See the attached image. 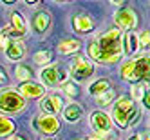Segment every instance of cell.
<instances>
[{
  "label": "cell",
  "instance_id": "28",
  "mask_svg": "<svg viewBox=\"0 0 150 140\" xmlns=\"http://www.w3.org/2000/svg\"><path fill=\"white\" fill-rule=\"evenodd\" d=\"M7 82V75H6V71L0 67V84H6Z\"/></svg>",
  "mask_w": 150,
  "mask_h": 140
},
{
  "label": "cell",
  "instance_id": "30",
  "mask_svg": "<svg viewBox=\"0 0 150 140\" xmlns=\"http://www.w3.org/2000/svg\"><path fill=\"white\" fill-rule=\"evenodd\" d=\"M11 140H25V138H24V136H20V135H13Z\"/></svg>",
  "mask_w": 150,
  "mask_h": 140
},
{
  "label": "cell",
  "instance_id": "32",
  "mask_svg": "<svg viewBox=\"0 0 150 140\" xmlns=\"http://www.w3.org/2000/svg\"><path fill=\"white\" fill-rule=\"evenodd\" d=\"M76 140H101L100 136H94V138H76Z\"/></svg>",
  "mask_w": 150,
  "mask_h": 140
},
{
  "label": "cell",
  "instance_id": "31",
  "mask_svg": "<svg viewBox=\"0 0 150 140\" xmlns=\"http://www.w3.org/2000/svg\"><path fill=\"white\" fill-rule=\"evenodd\" d=\"M25 4H27V6H36V4H40V2H38V0H33V2H31V0H27Z\"/></svg>",
  "mask_w": 150,
  "mask_h": 140
},
{
  "label": "cell",
  "instance_id": "1",
  "mask_svg": "<svg viewBox=\"0 0 150 140\" xmlns=\"http://www.w3.org/2000/svg\"><path fill=\"white\" fill-rule=\"evenodd\" d=\"M123 33L117 27H112L105 33L94 37L89 44V57L91 62H98L103 66H114L123 58Z\"/></svg>",
  "mask_w": 150,
  "mask_h": 140
},
{
  "label": "cell",
  "instance_id": "10",
  "mask_svg": "<svg viewBox=\"0 0 150 140\" xmlns=\"http://www.w3.org/2000/svg\"><path fill=\"white\" fill-rule=\"evenodd\" d=\"M63 98L60 95H44L42 96V100H40V109L42 113H45V115H52V116H56V113L63 111Z\"/></svg>",
  "mask_w": 150,
  "mask_h": 140
},
{
  "label": "cell",
  "instance_id": "15",
  "mask_svg": "<svg viewBox=\"0 0 150 140\" xmlns=\"http://www.w3.org/2000/svg\"><path fill=\"white\" fill-rule=\"evenodd\" d=\"M94 20L91 15H76L72 17V27L76 33H81V35H87L94 29Z\"/></svg>",
  "mask_w": 150,
  "mask_h": 140
},
{
  "label": "cell",
  "instance_id": "16",
  "mask_svg": "<svg viewBox=\"0 0 150 140\" xmlns=\"http://www.w3.org/2000/svg\"><path fill=\"white\" fill-rule=\"evenodd\" d=\"M81 116H83V109H81L80 104L71 102V104H67V106H63V120L74 124V122H78Z\"/></svg>",
  "mask_w": 150,
  "mask_h": 140
},
{
  "label": "cell",
  "instance_id": "34",
  "mask_svg": "<svg viewBox=\"0 0 150 140\" xmlns=\"http://www.w3.org/2000/svg\"><path fill=\"white\" fill-rule=\"evenodd\" d=\"M42 140H56V138H54V136H44Z\"/></svg>",
  "mask_w": 150,
  "mask_h": 140
},
{
  "label": "cell",
  "instance_id": "5",
  "mask_svg": "<svg viewBox=\"0 0 150 140\" xmlns=\"http://www.w3.org/2000/svg\"><path fill=\"white\" fill-rule=\"evenodd\" d=\"M27 35V22L22 13L13 11L11 13V24L0 29V37H4L7 40H20L22 37Z\"/></svg>",
  "mask_w": 150,
  "mask_h": 140
},
{
  "label": "cell",
  "instance_id": "27",
  "mask_svg": "<svg viewBox=\"0 0 150 140\" xmlns=\"http://www.w3.org/2000/svg\"><path fill=\"white\" fill-rule=\"evenodd\" d=\"M141 102H143V106L146 107V109L150 107V91H148V89L143 93V96H141Z\"/></svg>",
  "mask_w": 150,
  "mask_h": 140
},
{
  "label": "cell",
  "instance_id": "18",
  "mask_svg": "<svg viewBox=\"0 0 150 140\" xmlns=\"http://www.w3.org/2000/svg\"><path fill=\"white\" fill-rule=\"evenodd\" d=\"M81 47V42L78 38H65L58 44V53L60 55H74Z\"/></svg>",
  "mask_w": 150,
  "mask_h": 140
},
{
  "label": "cell",
  "instance_id": "35",
  "mask_svg": "<svg viewBox=\"0 0 150 140\" xmlns=\"http://www.w3.org/2000/svg\"><path fill=\"white\" fill-rule=\"evenodd\" d=\"M128 140H139V138L137 136H132V138H128Z\"/></svg>",
  "mask_w": 150,
  "mask_h": 140
},
{
  "label": "cell",
  "instance_id": "9",
  "mask_svg": "<svg viewBox=\"0 0 150 140\" xmlns=\"http://www.w3.org/2000/svg\"><path fill=\"white\" fill-rule=\"evenodd\" d=\"M114 20H116V26L117 29H127V31H132L136 26H137V15L134 9L130 7H125V9H120L116 15H114Z\"/></svg>",
  "mask_w": 150,
  "mask_h": 140
},
{
  "label": "cell",
  "instance_id": "12",
  "mask_svg": "<svg viewBox=\"0 0 150 140\" xmlns=\"http://www.w3.org/2000/svg\"><path fill=\"white\" fill-rule=\"evenodd\" d=\"M4 53H6L7 60L18 62V60H22L25 57V46H24V42H20V40H7V44L4 47Z\"/></svg>",
  "mask_w": 150,
  "mask_h": 140
},
{
  "label": "cell",
  "instance_id": "11",
  "mask_svg": "<svg viewBox=\"0 0 150 140\" xmlns=\"http://www.w3.org/2000/svg\"><path fill=\"white\" fill-rule=\"evenodd\" d=\"M91 126H92V129L98 135H107V133H110V129H112L114 124L110 120V116L105 111H94L91 115Z\"/></svg>",
  "mask_w": 150,
  "mask_h": 140
},
{
  "label": "cell",
  "instance_id": "2",
  "mask_svg": "<svg viewBox=\"0 0 150 140\" xmlns=\"http://www.w3.org/2000/svg\"><path fill=\"white\" fill-rule=\"evenodd\" d=\"M139 107L137 104L130 98V96H120L117 102L112 106V124H116L117 127L127 129L128 126H136L139 122Z\"/></svg>",
  "mask_w": 150,
  "mask_h": 140
},
{
  "label": "cell",
  "instance_id": "23",
  "mask_svg": "<svg viewBox=\"0 0 150 140\" xmlns=\"http://www.w3.org/2000/svg\"><path fill=\"white\" fill-rule=\"evenodd\" d=\"M15 77L20 80V82H31V77H33V71H31V67L27 66H16L15 69Z\"/></svg>",
  "mask_w": 150,
  "mask_h": 140
},
{
  "label": "cell",
  "instance_id": "25",
  "mask_svg": "<svg viewBox=\"0 0 150 140\" xmlns=\"http://www.w3.org/2000/svg\"><path fill=\"white\" fill-rule=\"evenodd\" d=\"M148 89V82H139V84H132V96L130 98L134 100V98H137V100H141V96H143V93Z\"/></svg>",
  "mask_w": 150,
  "mask_h": 140
},
{
  "label": "cell",
  "instance_id": "6",
  "mask_svg": "<svg viewBox=\"0 0 150 140\" xmlns=\"http://www.w3.org/2000/svg\"><path fill=\"white\" fill-rule=\"evenodd\" d=\"M94 73V64L89 60V58H83V57H76L72 62H71V77H72V82H87L91 80Z\"/></svg>",
  "mask_w": 150,
  "mask_h": 140
},
{
  "label": "cell",
  "instance_id": "24",
  "mask_svg": "<svg viewBox=\"0 0 150 140\" xmlns=\"http://www.w3.org/2000/svg\"><path fill=\"white\" fill-rule=\"evenodd\" d=\"M114 98H116V93H114V89L110 88V89H107L103 95H100V96H96V100H98V106H109V104H112L114 102Z\"/></svg>",
  "mask_w": 150,
  "mask_h": 140
},
{
  "label": "cell",
  "instance_id": "8",
  "mask_svg": "<svg viewBox=\"0 0 150 140\" xmlns=\"http://www.w3.org/2000/svg\"><path fill=\"white\" fill-rule=\"evenodd\" d=\"M35 127L42 135H47V136H52L60 131V120L52 115H45V113H40L36 118H35Z\"/></svg>",
  "mask_w": 150,
  "mask_h": 140
},
{
  "label": "cell",
  "instance_id": "7",
  "mask_svg": "<svg viewBox=\"0 0 150 140\" xmlns=\"http://www.w3.org/2000/svg\"><path fill=\"white\" fill-rule=\"evenodd\" d=\"M67 78V71L62 66H45L40 71V80L44 88H54L58 84H63Z\"/></svg>",
  "mask_w": 150,
  "mask_h": 140
},
{
  "label": "cell",
  "instance_id": "19",
  "mask_svg": "<svg viewBox=\"0 0 150 140\" xmlns=\"http://www.w3.org/2000/svg\"><path fill=\"white\" fill-rule=\"evenodd\" d=\"M107 89H110V82L107 80V78H100V80H96V82H92V84L89 85V93H91L92 96H100V95H103Z\"/></svg>",
  "mask_w": 150,
  "mask_h": 140
},
{
  "label": "cell",
  "instance_id": "29",
  "mask_svg": "<svg viewBox=\"0 0 150 140\" xmlns=\"http://www.w3.org/2000/svg\"><path fill=\"white\" fill-rule=\"evenodd\" d=\"M137 138H139V140H150V136H148V133H141V135H139Z\"/></svg>",
  "mask_w": 150,
  "mask_h": 140
},
{
  "label": "cell",
  "instance_id": "33",
  "mask_svg": "<svg viewBox=\"0 0 150 140\" xmlns=\"http://www.w3.org/2000/svg\"><path fill=\"white\" fill-rule=\"evenodd\" d=\"M110 4H112V6H123L125 2H116V0H112V2H110Z\"/></svg>",
  "mask_w": 150,
  "mask_h": 140
},
{
  "label": "cell",
  "instance_id": "21",
  "mask_svg": "<svg viewBox=\"0 0 150 140\" xmlns=\"http://www.w3.org/2000/svg\"><path fill=\"white\" fill-rule=\"evenodd\" d=\"M51 60H52V53L51 51H47V49H40V51H36L35 55H33V62L36 64V66H49L51 64Z\"/></svg>",
  "mask_w": 150,
  "mask_h": 140
},
{
  "label": "cell",
  "instance_id": "26",
  "mask_svg": "<svg viewBox=\"0 0 150 140\" xmlns=\"http://www.w3.org/2000/svg\"><path fill=\"white\" fill-rule=\"evenodd\" d=\"M137 44H139V47H148V44H150V33L148 31H141V35L137 37Z\"/></svg>",
  "mask_w": 150,
  "mask_h": 140
},
{
  "label": "cell",
  "instance_id": "14",
  "mask_svg": "<svg viewBox=\"0 0 150 140\" xmlns=\"http://www.w3.org/2000/svg\"><path fill=\"white\" fill-rule=\"evenodd\" d=\"M49 26H51V15L47 11L35 13L33 20H31V27H33V31L36 35H44L45 31L49 29Z\"/></svg>",
  "mask_w": 150,
  "mask_h": 140
},
{
  "label": "cell",
  "instance_id": "22",
  "mask_svg": "<svg viewBox=\"0 0 150 140\" xmlns=\"http://www.w3.org/2000/svg\"><path fill=\"white\" fill-rule=\"evenodd\" d=\"M60 91H63L67 96H71V98H76V96L80 95L78 84H74L72 80H65L63 84H60Z\"/></svg>",
  "mask_w": 150,
  "mask_h": 140
},
{
  "label": "cell",
  "instance_id": "13",
  "mask_svg": "<svg viewBox=\"0 0 150 140\" xmlns=\"http://www.w3.org/2000/svg\"><path fill=\"white\" fill-rule=\"evenodd\" d=\"M16 91L25 100V98H40V96H44L45 88L42 84H36V82H24Z\"/></svg>",
  "mask_w": 150,
  "mask_h": 140
},
{
  "label": "cell",
  "instance_id": "20",
  "mask_svg": "<svg viewBox=\"0 0 150 140\" xmlns=\"http://www.w3.org/2000/svg\"><path fill=\"white\" fill-rule=\"evenodd\" d=\"M15 133V122L7 116H0V138H9Z\"/></svg>",
  "mask_w": 150,
  "mask_h": 140
},
{
  "label": "cell",
  "instance_id": "4",
  "mask_svg": "<svg viewBox=\"0 0 150 140\" xmlns=\"http://www.w3.org/2000/svg\"><path fill=\"white\" fill-rule=\"evenodd\" d=\"M25 107V100L18 95L15 88L0 89V113L2 115H15Z\"/></svg>",
  "mask_w": 150,
  "mask_h": 140
},
{
  "label": "cell",
  "instance_id": "3",
  "mask_svg": "<svg viewBox=\"0 0 150 140\" xmlns=\"http://www.w3.org/2000/svg\"><path fill=\"white\" fill-rule=\"evenodd\" d=\"M121 78L130 82V84H139V82H148V73H150V58L148 53L139 55L137 58H130L121 64Z\"/></svg>",
  "mask_w": 150,
  "mask_h": 140
},
{
  "label": "cell",
  "instance_id": "17",
  "mask_svg": "<svg viewBox=\"0 0 150 140\" xmlns=\"http://www.w3.org/2000/svg\"><path fill=\"white\" fill-rule=\"evenodd\" d=\"M121 44H123V55H127V57H132L134 53H137V49H139L136 33H125Z\"/></svg>",
  "mask_w": 150,
  "mask_h": 140
}]
</instances>
